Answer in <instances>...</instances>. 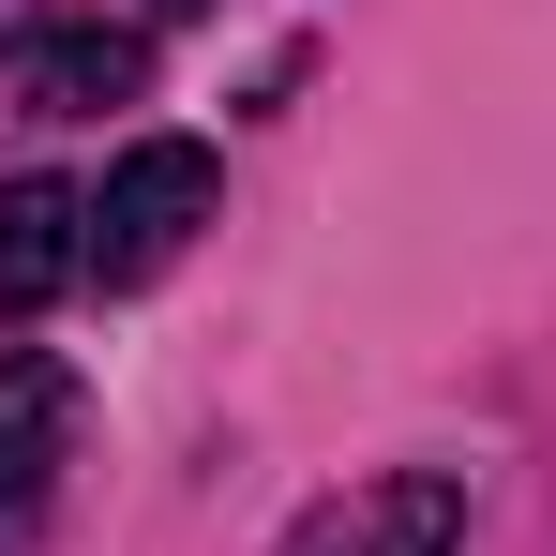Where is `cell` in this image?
Segmentation results:
<instances>
[{
  "label": "cell",
  "mask_w": 556,
  "mask_h": 556,
  "mask_svg": "<svg viewBox=\"0 0 556 556\" xmlns=\"http://www.w3.org/2000/svg\"><path fill=\"white\" fill-rule=\"evenodd\" d=\"M151 15H211V0H151Z\"/></svg>",
  "instance_id": "8992f818"
},
{
  "label": "cell",
  "mask_w": 556,
  "mask_h": 556,
  "mask_svg": "<svg viewBox=\"0 0 556 556\" xmlns=\"http://www.w3.org/2000/svg\"><path fill=\"white\" fill-rule=\"evenodd\" d=\"M61 452H76V362L15 346V362H0V556L30 542V511H46Z\"/></svg>",
  "instance_id": "277c9868"
},
{
  "label": "cell",
  "mask_w": 556,
  "mask_h": 556,
  "mask_svg": "<svg viewBox=\"0 0 556 556\" xmlns=\"http://www.w3.org/2000/svg\"><path fill=\"white\" fill-rule=\"evenodd\" d=\"M226 211V166L195 151V136H136L121 166H105L91 195V286H151V271H181V241Z\"/></svg>",
  "instance_id": "6da1fadb"
},
{
  "label": "cell",
  "mask_w": 556,
  "mask_h": 556,
  "mask_svg": "<svg viewBox=\"0 0 556 556\" xmlns=\"http://www.w3.org/2000/svg\"><path fill=\"white\" fill-rule=\"evenodd\" d=\"M0 91L30 121H91V105H136L151 91V30L105 15V0H30L15 46H0Z\"/></svg>",
  "instance_id": "7a4b0ae2"
},
{
  "label": "cell",
  "mask_w": 556,
  "mask_h": 556,
  "mask_svg": "<svg viewBox=\"0 0 556 556\" xmlns=\"http://www.w3.org/2000/svg\"><path fill=\"white\" fill-rule=\"evenodd\" d=\"M61 286H91V195L30 166V181H0V331L46 316Z\"/></svg>",
  "instance_id": "5b68a950"
},
{
  "label": "cell",
  "mask_w": 556,
  "mask_h": 556,
  "mask_svg": "<svg viewBox=\"0 0 556 556\" xmlns=\"http://www.w3.org/2000/svg\"><path fill=\"white\" fill-rule=\"evenodd\" d=\"M452 542H466V481L452 466H391L362 496H331L286 556H452Z\"/></svg>",
  "instance_id": "3957f363"
}]
</instances>
